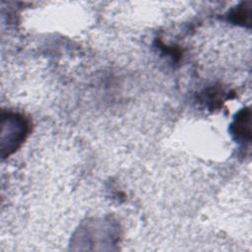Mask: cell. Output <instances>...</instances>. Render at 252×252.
<instances>
[{
    "mask_svg": "<svg viewBox=\"0 0 252 252\" xmlns=\"http://www.w3.org/2000/svg\"><path fill=\"white\" fill-rule=\"evenodd\" d=\"M232 126V133L236 136L237 139L250 141L251 132H250V110L243 109L241 110L236 118L234 119Z\"/></svg>",
    "mask_w": 252,
    "mask_h": 252,
    "instance_id": "cell-1",
    "label": "cell"
},
{
    "mask_svg": "<svg viewBox=\"0 0 252 252\" xmlns=\"http://www.w3.org/2000/svg\"><path fill=\"white\" fill-rule=\"evenodd\" d=\"M246 5L247 3H242L241 6L237 7L231 12L230 17L234 23L240 25L250 24V7H246Z\"/></svg>",
    "mask_w": 252,
    "mask_h": 252,
    "instance_id": "cell-2",
    "label": "cell"
}]
</instances>
